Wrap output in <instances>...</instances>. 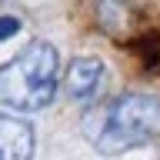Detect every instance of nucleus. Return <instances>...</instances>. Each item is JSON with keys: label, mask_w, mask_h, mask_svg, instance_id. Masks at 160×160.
I'll list each match as a JSON object with an SVG mask.
<instances>
[{"label": "nucleus", "mask_w": 160, "mask_h": 160, "mask_svg": "<svg viewBox=\"0 0 160 160\" xmlns=\"http://www.w3.org/2000/svg\"><path fill=\"white\" fill-rule=\"evenodd\" d=\"M20 27H23V20H20V17H13V13H0V43L10 40V37H17Z\"/></svg>", "instance_id": "423d86ee"}, {"label": "nucleus", "mask_w": 160, "mask_h": 160, "mask_svg": "<svg viewBox=\"0 0 160 160\" xmlns=\"http://www.w3.org/2000/svg\"><path fill=\"white\" fill-rule=\"evenodd\" d=\"M93 20L107 37H123L133 23L130 0H93Z\"/></svg>", "instance_id": "39448f33"}, {"label": "nucleus", "mask_w": 160, "mask_h": 160, "mask_svg": "<svg viewBox=\"0 0 160 160\" xmlns=\"http://www.w3.org/2000/svg\"><path fill=\"white\" fill-rule=\"evenodd\" d=\"M60 50L50 40H30L27 47L0 63V107L17 113H40L57 97Z\"/></svg>", "instance_id": "f03ea898"}, {"label": "nucleus", "mask_w": 160, "mask_h": 160, "mask_svg": "<svg viewBox=\"0 0 160 160\" xmlns=\"http://www.w3.org/2000/svg\"><path fill=\"white\" fill-rule=\"evenodd\" d=\"M37 150V130L27 117L0 113V160H30Z\"/></svg>", "instance_id": "7ed1b4c3"}, {"label": "nucleus", "mask_w": 160, "mask_h": 160, "mask_svg": "<svg viewBox=\"0 0 160 160\" xmlns=\"http://www.w3.org/2000/svg\"><path fill=\"white\" fill-rule=\"evenodd\" d=\"M103 77H107V67L100 57H77L70 60L67 73H63V90L70 100H90L100 90Z\"/></svg>", "instance_id": "20e7f679"}, {"label": "nucleus", "mask_w": 160, "mask_h": 160, "mask_svg": "<svg viewBox=\"0 0 160 160\" xmlns=\"http://www.w3.org/2000/svg\"><path fill=\"white\" fill-rule=\"evenodd\" d=\"M83 137L97 153L117 157L133 147L153 143L160 137V97L153 93H123L107 107H93L83 117Z\"/></svg>", "instance_id": "f257e3e1"}]
</instances>
